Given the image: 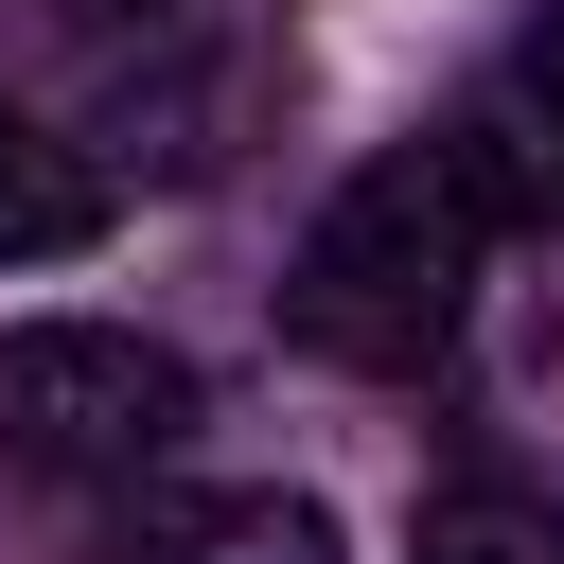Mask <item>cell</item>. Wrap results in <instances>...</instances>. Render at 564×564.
Wrapping results in <instances>:
<instances>
[{
	"label": "cell",
	"instance_id": "cell-3",
	"mask_svg": "<svg viewBox=\"0 0 564 564\" xmlns=\"http://www.w3.org/2000/svg\"><path fill=\"white\" fill-rule=\"evenodd\" d=\"M441 141H458V176L494 194V229H511V212H564V0L494 53V88H476Z\"/></svg>",
	"mask_w": 564,
	"mask_h": 564
},
{
	"label": "cell",
	"instance_id": "cell-2",
	"mask_svg": "<svg viewBox=\"0 0 564 564\" xmlns=\"http://www.w3.org/2000/svg\"><path fill=\"white\" fill-rule=\"evenodd\" d=\"M0 441L35 476H141L194 441V370L123 317H18L0 335Z\"/></svg>",
	"mask_w": 564,
	"mask_h": 564
},
{
	"label": "cell",
	"instance_id": "cell-5",
	"mask_svg": "<svg viewBox=\"0 0 564 564\" xmlns=\"http://www.w3.org/2000/svg\"><path fill=\"white\" fill-rule=\"evenodd\" d=\"M141 564H335V511L317 494H176L141 529Z\"/></svg>",
	"mask_w": 564,
	"mask_h": 564
},
{
	"label": "cell",
	"instance_id": "cell-1",
	"mask_svg": "<svg viewBox=\"0 0 564 564\" xmlns=\"http://www.w3.org/2000/svg\"><path fill=\"white\" fill-rule=\"evenodd\" d=\"M476 264H494V194L458 176V141H388L370 176L317 194L300 264H282V335L317 370H441L458 317H476Z\"/></svg>",
	"mask_w": 564,
	"mask_h": 564
},
{
	"label": "cell",
	"instance_id": "cell-4",
	"mask_svg": "<svg viewBox=\"0 0 564 564\" xmlns=\"http://www.w3.org/2000/svg\"><path fill=\"white\" fill-rule=\"evenodd\" d=\"M70 247H106V176L0 88V264H70Z\"/></svg>",
	"mask_w": 564,
	"mask_h": 564
},
{
	"label": "cell",
	"instance_id": "cell-6",
	"mask_svg": "<svg viewBox=\"0 0 564 564\" xmlns=\"http://www.w3.org/2000/svg\"><path fill=\"white\" fill-rule=\"evenodd\" d=\"M405 564H529V529H511V511H441Z\"/></svg>",
	"mask_w": 564,
	"mask_h": 564
}]
</instances>
